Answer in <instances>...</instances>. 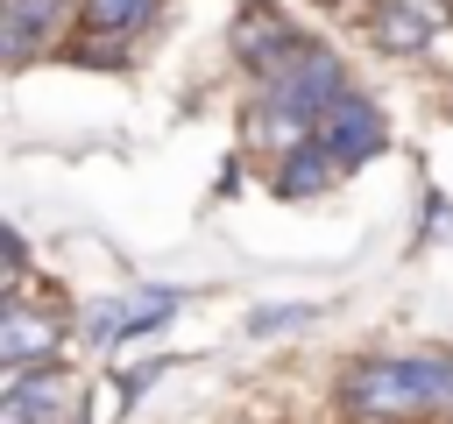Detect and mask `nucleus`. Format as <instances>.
<instances>
[{
    "label": "nucleus",
    "instance_id": "obj_1",
    "mask_svg": "<svg viewBox=\"0 0 453 424\" xmlns=\"http://www.w3.org/2000/svg\"><path fill=\"white\" fill-rule=\"evenodd\" d=\"M347 92H354V85H347V57L311 35V42L297 49V64H283L269 85H255L241 134H248V148H262V155L276 163V155L304 148V141L319 134V120H326Z\"/></svg>",
    "mask_w": 453,
    "mask_h": 424
},
{
    "label": "nucleus",
    "instance_id": "obj_2",
    "mask_svg": "<svg viewBox=\"0 0 453 424\" xmlns=\"http://www.w3.org/2000/svg\"><path fill=\"white\" fill-rule=\"evenodd\" d=\"M446 396H453V353H361L333 382V403L354 424H425L446 417Z\"/></svg>",
    "mask_w": 453,
    "mask_h": 424
},
{
    "label": "nucleus",
    "instance_id": "obj_3",
    "mask_svg": "<svg viewBox=\"0 0 453 424\" xmlns=\"http://www.w3.org/2000/svg\"><path fill=\"white\" fill-rule=\"evenodd\" d=\"M0 424H92V396L64 360L0 367Z\"/></svg>",
    "mask_w": 453,
    "mask_h": 424
},
{
    "label": "nucleus",
    "instance_id": "obj_4",
    "mask_svg": "<svg viewBox=\"0 0 453 424\" xmlns=\"http://www.w3.org/2000/svg\"><path fill=\"white\" fill-rule=\"evenodd\" d=\"M71 332H78V318H64V304L42 297V290H7L0 297V367H50V360H64Z\"/></svg>",
    "mask_w": 453,
    "mask_h": 424
},
{
    "label": "nucleus",
    "instance_id": "obj_5",
    "mask_svg": "<svg viewBox=\"0 0 453 424\" xmlns=\"http://www.w3.org/2000/svg\"><path fill=\"white\" fill-rule=\"evenodd\" d=\"M177 304H184V297H177L170 283H127V290H106V297H92V304L78 311V339L99 346V353H113V346L156 332Z\"/></svg>",
    "mask_w": 453,
    "mask_h": 424
},
{
    "label": "nucleus",
    "instance_id": "obj_6",
    "mask_svg": "<svg viewBox=\"0 0 453 424\" xmlns=\"http://www.w3.org/2000/svg\"><path fill=\"white\" fill-rule=\"evenodd\" d=\"M304 42H311V35H304L276 0H248V7H234V21H226V49H234V64H241L255 85H269L283 64H297Z\"/></svg>",
    "mask_w": 453,
    "mask_h": 424
},
{
    "label": "nucleus",
    "instance_id": "obj_7",
    "mask_svg": "<svg viewBox=\"0 0 453 424\" xmlns=\"http://www.w3.org/2000/svg\"><path fill=\"white\" fill-rule=\"evenodd\" d=\"M368 35H375V49H389V57H439L446 49V35H453V0H368Z\"/></svg>",
    "mask_w": 453,
    "mask_h": 424
},
{
    "label": "nucleus",
    "instance_id": "obj_8",
    "mask_svg": "<svg viewBox=\"0 0 453 424\" xmlns=\"http://www.w3.org/2000/svg\"><path fill=\"white\" fill-rule=\"evenodd\" d=\"M71 35H78V0H0V57L14 71L71 49Z\"/></svg>",
    "mask_w": 453,
    "mask_h": 424
},
{
    "label": "nucleus",
    "instance_id": "obj_9",
    "mask_svg": "<svg viewBox=\"0 0 453 424\" xmlns=\"http://www.w3.org/2000/svg\"><path fill=\"white\" fill-rule=\"evenodd\" d=\"M340 170H361V163H375L382 148H389V113L368 99V92H347L326 120H319V134H311Z\"/></svg>",
    "mask_w": 453,
    "mask_h": 424
},
{
    "label": "nucleus",
    "instance_id": "obj_10",
    "mask_svg": "<svg viewBox=\"0 0 453 424\" xmlns=\"http://www.w3.org/2000/svg\"><path fill=\"white\" fill-rule=\"evenodd\" d=\"M340 177H347V170H340L319 141H304V148H290V155H276V163H269V191H276V198H290V205L326 198Z\"/></svg>",
    "mask_w": 453,
    "mask_h": 424
},
{
    "label": "nucleus",
    "instance_id": "obj_11",
    "mask_svg": "<svg viewBox=\"0 0 453 424\" xmlns=\"http://www.w3.org/2000/svg\"><path fill=\"white\" fill-rule=\"evenodd\" d=\"M163 14V0H78V35H106V42H134L149 35Z\"/></svg>",
    "mask_w": 453,
    "mask_h": 424
},
{
    "label": "nucleus",
    "instance_id": "obj_12",
    "mask_svg": "<svg viewBox=\"0 0 453 424\" xmlns=\"http://www.w3.org/2000/svg\"><path fill=\"white\" fill-rule=\"evenodd\" d=\"M319 318H326L319 304H262V311H248V332H255V339H283V332L319 325Z\"/></svg>",
    "mask_w": 453,
    "mask_h": 424
},
{
    "label": "nucleus",
    "instance_id": "obj_13",
    "mask_svg": "<svg viewBox=\"0 0 453 424\" xmlns=\"http://www.w3.org/2000/svg\"><path fill=\"white\" fill-rule=\"evenodd\" d=\"M64 57L71 64H92V71H127V42H106V35H71Z\"/></svg>",
    "mask_w": 453,
    "mask_h": 424
},
{
    "label": "nucleus",
    "instance_id": "obj_14",
    "mask_svg": "<svg viewBox=\"0 0 453 424\" xmlns=\"http://www.w3.org/2000/svg\"><path fill=\"white\" fill-rule=\"evenodd\" d=\"M0 261H7V290H28V240H21V226H0Z\"/></svg>",
    "mask_w": 453,
    "mask_h": 424
},
{
    "label": "nucleus",
    "instance_id": "obj_15",
    "mask_svg": "<svg viewBox=\"0 0 453 424\" xmlns=\"http://www.w3.org/2000/svg\"><path fill=\"white\" fill-rule=\"evenodd\" d=\"M453 233V205L446 198H425V240H446Z\"/></svg>",
    "mask_w": 453,
    "mask_h": 424
},
{
    "label": "nucleus",
    "instance_id": "obj_16",
    "mask_svg": "<svg viewBox=\"0 0 453 424\" xmlns=\"http://www.w3.org/2000/svg\"><path fill=\"white\" fill-rule=\"evenodd\" d=\"M446 424H453V396H446Z\"/></svg>",
    "mask_w": 453,
    "mask_h": 424
},
{
    "label": "nucleus",
    "instance_id": "obj_17",
    "mask_svg": "<svg viewBox=\"0 0 453 424\" xmlns=\"http://www.w3.org/2000/svg\"><path fill=\"white\" fill-rule=\"evenodd\" d=\"M326 7H340V0H326Z\"/></svg>",
    "mask_w": 453,
    "mask_h": 424
}]
</instances>
